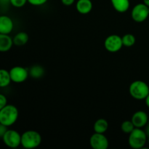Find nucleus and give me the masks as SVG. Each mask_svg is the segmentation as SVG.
<instances>
[{
  "mask_svg": "<svg viewBox=\"0 0 149 149\" xmlns=\"http://www.w3.org/2000/svg\"><path fill=\"white\" fill-rule=\"evenodd\" d=\"M18 109L14 105L7 104L0 111V123L7 127L14 125L18 119Z\"/></svg>",
  "mask_w": 149,
  "mask_h": 149,
  "instance_id": "f257e3e1",
  "label": "nucleus"
},
{
  "mask_svg": "<svg viewBox=\"0 0 149 149\" xmlns=\"http://www.w3.org/2000/svg\"><path fill=\"white\" fill-rule=\"evenodd\" d=\"M148 139L146 131L143 130L142 128L135 127L129 134L128 143L130 146L133 149H141L145 146Z\"/></svg>",
  "mask_w": 149,
  "mask_h": 149,
  "instance_id": "f03ea898",
  "label": "nucleus"
},
{
  "mask_svg": "<svg viewBox=\"0 0 149 149\" xmlns=\"http://www.w3.org/2000/svg\"><path fill=\"white\" fill-rule=\"evenodd\" d=\"M42 143V135L35 130H27L21 135V146L26 149H33Z\"/></svg>",
  "mask_w": 149,
  "mask_h": 149,
  "instance_id": "7ed1b4c3",
  "label": "nucleus"
},
{
  "mask_svg": "<svg viewBox=\"0 0 149 149\" xmlns=\"http://www.w3.org/2000/svg\"><path fill=\"white\" fill-rule=\"evenodd\" d=\"M129 92L131 97L135 100H145L149 94V86L145 81L136 80L130 84Z\"/></svg>",
  "mask_w": 149,
  "mask_h": 149,
  "instance_id": "20e7f679",
  "label": "nucleus"
},
{
  "mask_svg": "<svg viewBox=\"0 0 149 149\" xmlns=\"http://www.w3.org/2000/svg\"><path fill=\"white\" fill-rule=\"evenodd\" d=\"M1 139L9 148H15L21 145V135L15 130H7Z\"/></svg>",
  "mask_w": 149,
  "mask_h": 149,
  "instance_id": "39448f33",
  "label": "nucleus"
},
{
  "mask_svg": "<svg viewBox=\"0 0 149 149\" xmlns=\"http://www.w3.org/2000/svg\"><path fill=\"white\" fill-rule=\"evenodd\" d=\"M149 16L148 7L144 3L136 4L131 12V17L136 23H143Z\"/></svg>",
  "mask_w": 149,
  "mask_h": 149,
  "instance_id": "423d86ee",
  "label": "nucleus"
},
{
  "mask_svg": "<svg viewBox=\"0 0 149 149\" xmlns=\"http://www.w3.org/2000/svg\"><path fill=\"white\" fill-rule=\"evenodd\" d=\"M104 47L108 52H119L123 47L122 37L116 34L110 35L105 39Z\"/></svg>",
  "mask_w": 149,
  "mask_h": 149,
  "instance_id": "0eeeda50",
  "label": "nucleus"
},
{
  "mask_svg": "<svg viewBox=\"0 0 149 149\" xmlns=\"http://www.w3.org/2000/svg\"><path fill=\"white\" fill-rule=\"evenodd\" d=\"M12 81L15 83H22L26 81L29 76V72L23 66H14L10 70Z\"/></svg>",
  "mask_w": 149,
  "mask_h": 149,
  "instance_id": "6e6552de",
  "label": "nucleus"
},
{
  "mask_svg": "<svg viewBox=\"0 0 149 149\" xmlns=\"http://www.w3.org/2000/svg\"><path fill=\"white\" fill-rule=\"evenodd\" d=\"M90 145L93 149H107L109 142L104 134L95 132L90 138Z\"/></svg>",
  "mask_w": 149,
  "mask_h": 149,
  "instance_id": "1a4fd4ad",
  "label": "nucleus"
},
{
  "mask_svg": "<svg viewBox=\"0 0 149 149\" xmlns=\"http://www.w3.org/2000/svg\"><path fill=\"white\" fill-rule=\"evenodd\" d=\"M148 114L143 111H138L133 113L131 121L136 128H143L146 127L148 121Z\"/></svg>",
  "mask_w": 149,
  "mask_h": 149,
  "instance_id": "9d476101",
  "label": "nucleus"
},
{
  "mask_svg": "<svg viewBox=\"0 0 149 149\" xmlns=\"http://www.w3.org/2000/svg\"><path fill=\"white\" fill-rule=\"evenodd\" d=\"M14 29V23L7 15H0V33L10 34Z\"/></svg>",
  "mask_w": 149,
  "mask_h": 149,
  "instance_id": "9b49d317",
  "label": "nucleus"
},
{
  "mask_svg": "<svg viewBox=\"0 0 149 149\" xmlns=\"http://www.w3.org/2000/svg\"><path fill=\"white\" fill-rule=\"evenodd\" d=\"M13 45V39L10 35L0 33V52H8Z\"/></svg>",
  "mask_w": 149,
  "mask_h": 149,
  "instance_id": "f8f14e48",
  "label": "nucleus"
},
{
  "mask_svg": "<svg viewBox=\"0 0 149 149\" xmlns=\"http://www.w3.org/2000/svg\"><path fill=\"white\" fill-rule=\"evenodd\" d=\"M93 2L91 0H78L76 4L77 10L82 15L90 13L93 10Z\"/></svg>",
  "mask_w": 149,
  "mask_h": 149,
  "instance_id": "ddd939ff",
  "label": "nucleus"
},
{
  "mask_svg": "<svg viewBox=\"0 0 149 149\" xmlns=\"http://www.w3.org/2000/svg\"><path fill=\"white\" fill-rule=\"evenodd\" d=\"M114 10L120 13H124L130 8V0H111Z\"/></svg>",
  "mask_w": 149,
  "mask_h": 149,
  "instance_id": "4468645a",
  "label": "nucleus"
},
{
  "mask_svg": "<svg viewBox=\"0 0 149 149\" xmlns=\"http://www.w3.org/2000/svg\"><path fill=\"white\" fill-rule=\"evenodd\" d=\"M13 44L15 46L21 47L23 45H26L28 42H29V36L27 33L24 31L18 32L17 34L15 35L14 37L13 38Z\"/></svg>",
  "mask_w": 149,
  "mask_h": 149,
  "instance_id": "2eb2a0df",
  "label": "nucleus"
},
{
  "mask_svg": "<svg viewBox=\"0 0 149 149\" xmlns=\"http://www.w3.org/2000/svg\"><path fill=\"white\" fill-rule=\"evenodd\" d=\"M109 128V122L105 119H98L95 122L93 129L95 132L104 134Z\"/></svg>",
  "mask_w": 149,
  "mask_h": 149,
  "instance_id": "dca6fc26",
  "label": "nucleus"
},
{
  "mask_svg": "<svg viewBox=\"0 0 149 149\" xmlns=\"http://www.w3.org/2000/svg\"><path fill=\"white\" fill-rule=\"evenodd\" d=\"M11 81L10 71L4 68H1L0 69V88H4L9 86Z\"/></svg>",
  "mask_w": 149,
  "mask_h": 149,
  "instance_id": "f3484780",
  "label": "nucleus"
},
{
  "mask_svg": "<svg viewBox=\"0 0 149 149\" xmlns=\"http://www.w3.org/2000/svg\"><path fill=\"white\" fill-rule=\"evenodd\" d=\"M45 68L39 65H35L32 66L29 71V75L33 79H40L45 74Z\"/></svg>",
  "mask_w": 149,
  "mask_h": 149,
  "instance_id": "a211bd4d",
  "label": "nucleus"
},
{
  "mask_svg": "<svg viewBox=\"0 0 149 149\" xmlns=\"http://www.w3.org/2000/svg\"><path fill=\"white\" fill-rule=\"evenodd\" d=\"M122 39L123 46L127 47H132L135 44V42H136L135 36L132 33H126V34L122 36Z\"/></svg>",
  "mask_w": 149,
  "mask_h": 149,
  "instance_id": "6ab92c4d",
  "label": "nucleus"
},
{
  "mask_svg": "<svg viewBox=\"0 0 149 149\" xmlns=\"http://www.w3.org/2000/svg\"><path fill=\"white\" fill-rule=\"evenodd\" d=\"M135 128V127L134 126L133 123L131 120L125 121L121 125V130L125 134H130Z\"/></svg>",
  "mask_w": 149,
  "mask_h": 149,
  "instance_id": "aec40b11",
  "label": "nucleus"
},
{
  "mask_svg": "<svg viewBox=\"0 0 149 149\" xmlns=\"http://www.w3.org/2000/svg\"><path fill=\"white\" fill-rule=\"evenodd\" d=\"M10 1L12 6L16 8H20L28 2V0H10Z\"/></svg>",
  "mask_w": 149,
  "mask_h": 149,
  "instance_id": "412c9836",
  "label": "nucleus"
},
{
  "mask_svg": "<svg viewBox=\"0 0 149 149\" xmlns=\"http://www.w3.org/2000/svg\"><path fill=\"white\" fill-rule=\"evenodd\" d=\"M48 0H28V2L33 6H42Z\"/></svg>",
  "mask_w": 149,
  "mask_h": 149,
  "instance_id": "4be33fe9",
  "label": "nucleus"
},
{
  "mask_svg": "<svg viewBox=\"0 0 149 149\" xmlns=\"http://www.w3.org/2000/svg\"><path fill=\"white\" fill-rule=\"evenodd\" d=\"M7 104V99L4 95L0 93V111Z\"/></svg>",
  "mask_w": 149,
  "mask_h": 149,
  "instance_id": "5701e85b",
  "label": "nucleus"
},
{
  "mask_svg": "<svg viewBox=\"0 0 149 149\" xmlns=\"http://www.w3.org/2000/svg\"><path fill=\"white\" fill-rule=\"evenodd\" d=\"M7 130H8V127L5 126V125L0 123V138H3V136H4V134L6 133Z\"/></svg>",
  "mask_w": 149,
  "mask_h": 149,
  "instance_id": "b1692460",
  "label": "nucleus"
},
{
  "mask_svg": "<svg viewBox=\"0 0 149 149\" xmlns=\"http://www.w3.org/2000/svg\"><path fill=\"white\" fill-rule=\"evenodd\" d=\"M62 4L65 6H71L74 3L75 0H61Z\"/></svg>",
  "mask_w": 149,
  "mask_h": 149,
  "instance_id": "393cba45",
  "label": "nucleus"
},
{
  "mask_svg": "<svg viewBox=\"0 0 149 149\" xmlns=\"http://www.w3.org/2000/svg\"><path fill=\"white\" fill-rule=\"evenodd\" d=\"M146 132L147 135L149 136V119L148 121V123H147V125H146Z\"/></svg>",
  "mask_w": 149,
  "mask_h": 149,
  "instance_id": "a878e982",
  "label": "nucleus"
},
{
  "mask_svg": "<svg viewBox=\"0 0 149 149\" xmlns=\"http://www.w3.org/2000/svg\"><path fill=\"white\" fill-rule=\"evenodd\" d=\"M8 3L10 4V0H0V4H7Z\"/></svg>",
  "mask_w": 149,
  "mask_h": 149,
  "instance_id": "bb28decb",
  "label": "nucleus"
},
{
  "mask_svg": "<svg viewBox=\"0 0 149 149\" xmlns=\"http://www.w3.org/2000/svg\"><path fill=\"white\" fill-rule=\"evenodd\" d=\"M145 103H146V105L147 107L149 109V94L148 95V96H147V97L145 98Z\"/></svg>",
  "mask_w": 149,
  "mask_h": 149,
  "instance_id": "cd10ccee",
  "label": "nucleus"
},
{
  "mask_svg": "<svg viewBox=\"0 0 149 149\" xmlns=\"http://www.w3.org/2000/svg\"><path fill=\"white\" fill-rule=\"evenodd\" d=\"M143 3L146 4V5H147L148 7H149V0H143Z\"/></svg>",
  "mask_w": 149,
  "mask_h": 149,
  "instance_id": "c85d7f7f",
  "label": "nucleus"
},
{
  "mask_svg": "<svg viewBox=\"0 0 149 149\" xmlns=\"http://www.w3.org/2000/svg\"><path fill=\"white\" fill-rule=\"evenodd\" d=\"M147 142H148V143L149 144V136H148V139H147Z\"/></svg>",
  "mask_w": 149,
  "mask_h": 149,
  "instance_id": "c756f323",
  "label": "nucleus"
},
{
  "mask_svg": "<svg viewBox=\"0 0 149 149\" xmlns=\"http://www.w3.org/2000/svg\"><path fill=\"white\" fill-rule=\"evenodd\" d=\"M148 13H149V7H148Z\"/></svg>",
  "mask_w": 149,
  "mask_h": 149,
  "instance_id": "7c9ffc66",
  "label": "nucleus"
}]
</instances>
